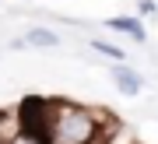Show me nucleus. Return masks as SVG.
I'll return each mask as SVG.
<instances>
[{"label": "nucleus", "instance_id": "nucleus-1", "mask_svg": "<svg viewBox=\"0 0 158 144\" xmlns=\"http://www.w3.org/2000/svg\"><path fill=\"white\" fill-rule=\"evenodd\" d=\"M106 116L88 105L56 99L53 109V144H106Z\"/></svg>", "mask_w": 158, "mask_h": 144}, {"label": "nucleus", "instance_id": "nucleus-2", "mask_svg": "<svg viewBox=\"0 0 158 144\" xmlns=\"http://www.w3.org/2000/svg\"><path fill=\"white\" fill-rule=\"evenodd\" d=\"M53 109H56V99H39V95H28L21 105H18V123H21L25 133H35V137H46L53 144Z\"/></svg>", "mask_w": 158, "mask_h": 144}, {"label": "nucleus", "instance_id": "nucleus-3", "mask_svg": "<svg viewBox=\"0 0 158 144\" xmlns=\"http://www.w3.org/2000/svg\"><path fill=\"white\" fill-rule=\"evenodd\" d=\"M109 78H113L116 91L123 95V99H137V95L144 91V78L134 70V67H127V63H113L109 67Z\"/></svg>", "mask_w": 158, "mask_h": 144}, {"label": "nucleus", "instance_id": "nucleus-4", "mask_svg": "<svg viewBox=\"0 0 158 144\" xmlns=\"http://www.w3.org/2000/svg\"><path fill=\"white\" fill-rule=\"evenodd\" d=\"M106 28L109 32H119V35H127V39H134V42H148V32H144V21L141 18H134V14H119V18H106Z\"/></svg>", "mask_w": 158, "mask_h": 144}, {"label": "nucleus", "instance_id": "nucleus-5", "mask_svg": "<svg viewBox=\"0 0 158 144\" xmlns=\"http://www.w3.org/2000/svg\"><path fill=\"white\" fill-rule=\"evenodd\" d=\"M25 46H32V49H53V46H60V35L53 28H28L25 32Z\"/></svg>", "mask_w": 158, "mask_h": 144}, {"label": "nucleus", "instance_id": "nucleus-6", "mask_svg": "<svg viewBox=\"0 0 158 144\" xmlns=\"http://www.w3.org/2000/svg\"><path fill=\"white\" fill-rule=\"evenodd\" d=\"M91 46V53H98V56H106V60H113V63H123V49H119V46H113V42H106V39H91L88 42Z\"/></svg>", "mask_w": 158, "mask_h": 144}, {"label": "nucleus", "instance_id": "nucleus-7", "mask_svg": "<svg viewBox=\"0 0 158 144\" xmlns=\"http://www.w3.org/2000/svg\"><path fill=\"white\" fill-rule=\"evenodd\" d=\"M11 144H49V141H46V137H35V133H25V130H21V133H18V137H14Z\"/></svg>", "mask_w": 158, "mask_h": 144}, {"label": "nucleus", "instance_id": "nucleus-8", "mask_svg": "<svg viewBox=\"0 0 158 144\" xmlns=\"http://www.w3.org/2000/svg\"><path fill=\"white\" fill-rule=\"evenodd\" d=\"M141 14H158V4L155 0H141Z\"/></svg>", "mask_w": 158, "mask_h": 144}]
</instances>
